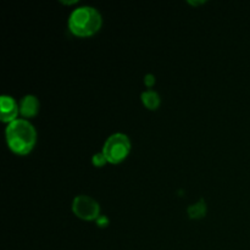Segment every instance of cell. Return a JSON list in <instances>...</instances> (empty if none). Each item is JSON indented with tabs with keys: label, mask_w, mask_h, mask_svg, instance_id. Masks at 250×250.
Masks as SVG:
<instances>
[{
	"label": "cell",
	"mask_w": 250,
	"mask_h": 250,
	"mask_svg": "<svg viewBox=\"0 0 250 250\" xmlns=\"http://www.w3.org/2000/svg\"><path fill=\"white\" fill-rule=\"evenodd\" d=\"M5 139L12 153L20 156L28 155L36 146L37 131L28 120L17 119L5 128Z\"/></svg>",
	"instance_id": "1"
},
{
	"label": "cell",
	"mask_w": 250,
	"mask_h": 250,
	"mask_svg": "<svg viewBox=\"0 0 250 250\" xmlns=\"http://www.w3.org/2000/svg\"><path fill=\"white\" fill-rule=\"evenodd\" d=\"M103 26V17L99 10L93 6H80L72 10L68 16V29L80 38L94 36Z\"/></svg>",
	"instance_id": "2"
},
{
	"label": "cell",
	"mask_w": 250,
	"mask_h": 250,
	"mask_svg": "<svg viewBox=\"0 0 250 250\" xmlns=\"http://www.w3.org/2000/svg\"><path fill=\"white\" fill-rule=\"evenodd\" d=\"M131 139L127 134L116 132L106 138L103 146L102 153L106 158L107 163L112 165L121 164L131 151Z\"/></svg>",
	"instance_id": "3"
},
{
	"label": "cell",
	"mask_w": 250,
	"mask_h": 250,
	"mask_svg": "<svg viewBox=\"0 0 250 250\" xmlns=\"http://www.w3.org/2000/svg\"><path fill=\"white\" fill-rule=\"evenodd\" d=\"M72 212L83 221H97L100 215V205L89 195H77L72 202Z\"/></svg>",
	"instance_id": "4"
},
{
	"label": "cell",
	"mask_w": 250,
	"mask_h": 250,
	"mask_svg": "<svg viewBox=\"0 0 250 250\" xmlns=\"http://www.w3.org/2000/svg\"><path fill=\"white\" fill-rule=\"evenodd\" d=\"M20 104L10 95L0 97V119L5 124H11L19 119Z\"/></svg>",
	"instance_id": "5"
},
{
	"label": "cell",
	"mask_w": 250,
	"mask_h": 250,
	"mask_svg": "<svg viewBox=\"0 0 250 250\" xmlns=\"http://www.w3.org/2000/svg\"><path fill=\"white\" fill-rule=\"evenodd\" d=\"M39 107H41V103L36 95L27 94L20 100V115L24 120L33 119L34 116H37Z\"/></svg>",
	"instance_id": "6"
},
{
	"label": "cell",
	"mask_w": 250,
	"mask_h": 250,
	"mask_svg": "<svg viewBox=\"0 0 250 250\" xmlns=\"http://www.w3.org/2000/svg\"><path fill=\"white\" fill-rule=\"evenodd\" d=\"M142 103L148 110H156L159 109L161 104V99L159 93H156L153 89H146L142 93L141 95Z\"/></svg>",
	"instance_id": "7"
},
{
	"label": "cell",
	"mask_w": 250,
	"mask_h": 250,
	"mask_svg": "<svg viewBox=\"0 0 250 250\" xmlns=\"http://www.w3.org/2000/svg\"><path fill=\"white\" fill-rule=\"evenodd\" d=\"M187 212L190 219H202L207 215V204H205L204 200L200 199L198 203L190 205Z\"/></svg>",
	"instance_id": "8"
},
{
	"label": "cell",
	"mask_w": 250,
	"mask_h": 250,
	"mask_svg": "<svg viewBox=\"0 0 250 250\" xmlns=\"http://www.w3.org/2000/svg\"><path fill=\"white\" fill-rule=\"evenodd\" d=\"M92 163L95 167H103L105 164H107L106 158L104 156V154L100 151V153H95L92 158Z\"/></svg>",
	"instance_id": "9"
},
{
	"label": "cell",
	"mask_w": 250,
	"mask_h": 250,
	"mask_svg": "<svg viewBox=\"0 0 250 250\" xmlns=\"http://www.w3.org/2000/svg\"><path fill=\"white\" fill-rule=\"evenodd\" d=\"M144 84L148 87V89H151L154 87V84H155V77H154V75H151V73L146 75V77H144Z\"/></svg>",
	"instance_id": "10"
},
{
	"label": "cell",
	"mask_w": 250,
	"mask_h": 250,
	"mask_svg": "<svg viewBox=\"0 0 250 250\" xmlns=\"http://www.w3.org/2000/svg\"><path fill=\"white\" fill-rule=\"evenodd\" d=\"M205 1H189V4H192V5H200V4H204Z\"/></svg>",
	"instance_id": "11"
}]
</instances>
